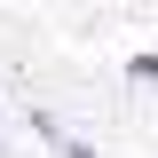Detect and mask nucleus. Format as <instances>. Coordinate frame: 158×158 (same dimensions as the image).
Instances as JSON below:
<instances>
[{
    "mask_svg": "<svg viewBox=\"0 0 158 158\" xmlns=\"http://www.w3.org/2000/svg\"><path fill=\"white\" fill-rule=\"evenodd\" d=\"M127 79L135 87H158V56H127Z\"/></svg>",
    "mask_w": 158,
    "mask_h": 158,
    "instance_id": "1",
    "label": "nucleus"
},
{
    "mask_svg": "<svg viewBox=\"0 0 158 158\" xmlns=\"http://www.w3.org/2000/svg\"><path fill=\"white\" fill-rule=\"evenodd\" d=\"M63 158H103V150H95V142H71V135H63Z\"/></svg>",
    "mask_w": 158,
    "mask_h": 158,
    "instance_id": "2",
    "label": "nucleus"
}]
</instances>
